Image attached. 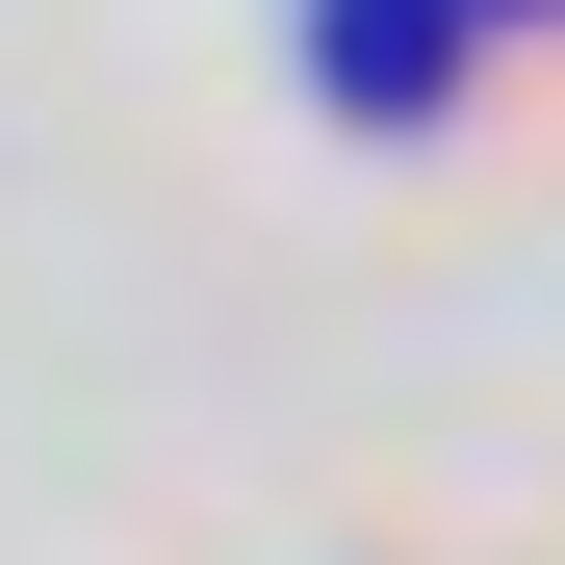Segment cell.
Instances as JSON below:
<instances>
[{
	"instance_id": "obj_1",
	"label": "cell",
	"mask_w": 565,
	"mask_h": 565,
	"mask_svg": "<svg viewBox=\"0 0 565 565\" xmlns=\"http://www.w3.org/2000/svg\"><path fill=\"white\" fill-rule=\"evenodd\" d=\"M462 26H489V0H309V77L360 129H437V77H462Z\"/></svg>"
},
{
	"instance_id": "obj_2",
	"label": "cell",
	"mask_w": 565,
	"mask_h": 565,
	"mask_svg": "<svg viewBox=\"0 0 565 565\" xmlns=\"http://www.w3.org/2000/svg\"><path fill=\"white\" fill-rule=\"evenodd\" d=\"M489 26H514V0H489ZM540 26H565V0H540Z\"/></svg>"
}]
</instances>
